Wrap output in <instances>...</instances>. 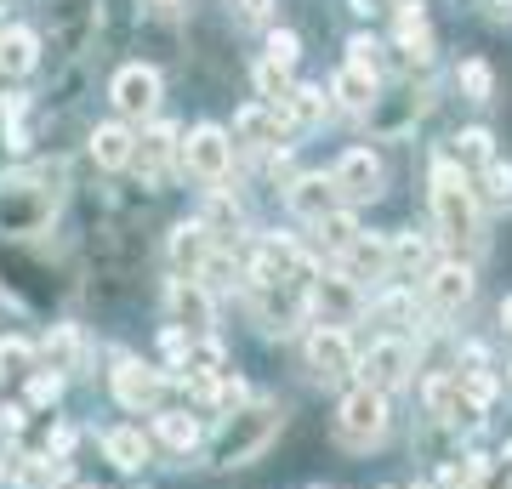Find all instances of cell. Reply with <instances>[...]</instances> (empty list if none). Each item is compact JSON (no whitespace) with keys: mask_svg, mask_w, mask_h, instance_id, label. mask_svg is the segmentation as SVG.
<instances>
[{"mask_svg":"<svg viewBox=\"0 0 512 489\" xmlns=\"http://www.w3.org/2000/svg\"><path fill=\"white\" fill-rule=\"evenodd\" d=\"M279 427H285V410H279L274 399L239 404L234 416L222 421V433L211 438V461H217V467H245V461H256V455L274 444Z\"/></svg>","mask_w":512,"mask_h":489,"instance_id":"cell-1","label":"cell"},{"mask_svg":"<svg viewBox=\"0 0 512 489\" xmlns=\"http://www.w3.org/2000/svg\"><path fill=\"white\" fill-rule=\"evenodd\" d=\"M63 188L52 171H23V177L0 182V234H40L52 222Z\"/></svg>","mask_w":512,"mask_h":489,"instance_id":"cell-2","label":"cell"},{"mask_svg":"<svg viewBox=\"0 0 512 489\" xmlns=\"http://www.w3.org/2000/svg\"><path fill=\"white\" fill-rule=\"evenodd\" d=\"M433 217H439V239H450V245H473L478 239V205L456 160L433 165Z\"/></svg>","mask_w":512,"mask_h":489,"instance_id":"cell-3","label":"cell"},{"mask_svg":"<svg viewBox=\"0 0 512 489\" xmlns=\"http://www.w3.org/2000/svg\"><path fill=\"white\" fill-rule=\"evenodd\" d=\"M382 433H387V399L370 393V387H353L342 410H336V444L370 450V444H382Z\"/></svg>","mask_w":512,"mask_h":489,"instance_id":"cell-4","label":"cell"},{"mask_svg":"<svg viewBox=\"0 0 512 489\" xmlns=\"http://www.w3.org/2000/svg\"><path fill=\"white\" fill-rule=\"evenodd\" d=\"M330 188H336V200L348 205H365L382 194V160L370 154V148H348L342 160H336V171H330Z\"/></svg>","mask_w":512,"mask_h":489,"instance_id":"cell-5","label":"cell"},{"mask_svg":"<svg viewBox=\"0 0 512 489\" xmlns=\"http://www.w3.org/2000/svg\"><path fill=\"white\" fill-rule=\"evenodd\" d=\"M410 364H416V359H410V342H376L365 359L353 364V370L365 376L370 393H382V399H387L393 387H404V381H410Z\"/></svg>","mask_w":512,"mask_h":489,"instance_id":"cell-6","label":"cell"},{"mask_svg":"<svg viewBox=\"0 0 512 489\" xmlns=\"http://www.w3.org/2000/svg\"><path fill=\"white\" fill-rule=\"evenodd\" d=\"M171 319H177V330H188V336H211V325H217V313H211V296H205L200 279H171Z\"/></svg>","mask_w":512,"mask_h":489,"instance_id":"cell-7","label":"cell"},{"mask_svg":"<svg viewBox=\"0 0 512 489\" xmlns=\"http://www.w3.org/2000/svg\"><path fill=\"white\" fill-rule=\"evenodd\" d=\"M154 103H160V74L148 69V63H126V69L114 74V109L120 114L143 120V114H154Z\"/></svg>","mask_w":512,"mask_h":489,"instance_id":"cell-8","label":"cell"},{"mask_svg":"<svg viewBox=\"0 0 512 489\" xmlns=\"http://www.w3.org/2000/svg\"><path fill=\"white\" fill-rule=\"evenodd\" d=\"M228 137H222L217 126H194L188 131V143H183V165L194 171V177H205V182H222V171H228Z\"/></svg>","mask_w":512,"mask_h":489,"instance_id":"cell-9","label":"cell"},{"mask_svg":"<svg viewBox=\"0 0 512 489\" xmlns=\"http://www.w3.org/2000/svg\"><path fill=\"white\" fill-rule=\"evenodd\" d=\"M165 393V376L160 370H148V364L137 359H120L114 364V399L126 404V410H154Z\"/></svg>","mask_w":512,"mask_h":489,"instance_id":"cell-10","label":"cell"},{"mask_svg":"<svg viewBox=\"0 0 512 489\" xmlns=\"http://www.w3.org/2000/svg\"><path fill=\"white\" fill-rule=\"evenodd\" d=\"M308 370L319 381H342V376H353V347H348V336L342 330H330V325H319L308 336Z\"/></svg>","mask_w":512,"mask_h":489,"instance_id":"cell-11","label":"cell"},{"mask_svg":"<svg viewBox=\"0 0 512 489\" xmlns=\"http://www.w3.org/2000/svg\"><path fill=\"white\" fill-rule=\"evenodd\" d=\"M427 296H433L439 313L467 308V302H473V268H467V262H439V268L427 273Z\"/></svg>","mask_w":512,"mask_h":489,"instance_id":"cell-12","label":"cell"},{"mask_svg":"<svg viewBox=\"0 0 512 489\" xmlns=\"http://www.w3.org/2000/svg\"><path fill=\"white\" fill-rule=\"evenodd\" d=\"M313 308H319V319H325L330 330H342L348 319H359V285H353L348 273H342V279H319V285H313Z\"/></svg>","mask_w":512,"mask_h":489,"instance_id":"cell-13","label":"cell"},{"mask_svg":"<svg viewBox=\"0 0 512 489\" xmlns=\"http://www.w3.org/2000/svg\"><path fill=\"white\" fill-rule=\"evenodd\" d=\"M205 256H211V228H205V222H177V228H171V262H177V273L194 279Z\"/></svg>","mask_w":512,"mask_h":489,"instance_id":"cell-14","label":"cell"},{"mask_svg":"<svg viewBox=\"0 0 512 489\" xmlns=\"http://www.w3.org/2000/svg\"><path fill=\"white\" fill-rule=\"evenodd\" d=\"M336 188H330V177H296L291 182V211L302 222H325L330 211H336Z\"/></svg>","mask_w":512,"mask_h":489,"instance_id":"cell-15","label":"cell"},{"mask_svg":"<svg viewBox=\"0 0 512 489\" xmlns=\"http://www.w3.org/2000/svg\"><path fill=\"white\" fill-rule=\"evenodd\" d=\"M171 148H177V126H154L143 143H131V165L143 171V182H160L165 160H171Z\"/></svg>","mask_w":512,"mask_h":489,"instance_id":"cell-16","label":"cell"},{"mask_svg":"<svg viewBox=\"0 0 512 489\" xmlns=\"http://www.w3.org/2000/svg\"><path fill=\"white\" fill-rule=\"evenodd\" d=\"M234 131L251 148H268V143H279V137H285V114H279V109H239L234 114Z\"/></svg>","mask_w":512,"mask_h":489,"instance_id":"cell-17","label":"cell"},{"mask_svg":"<svg viewBox=\"0 0 512 489\" xmlns=\"http://www.w3.org/2000/svg\"><path fill=\"white\" fill-rule=\"evenodd\" d=\"M154 438H160L165 450L188 455L194 444H200V421L188 416V410H160V416H154Z\"/></svg>","mask_w":512,"mask_h":489,"instance_id":"cell-18","label":"cell"},{"mask_svg":"<svg viewBox=\"0 0 512 489\" xmlns=\"http://www.w3.org/2000/svg\"><path fill=\"white\" fill-rule=\"evenodd\" d=\"M35 57H40V46H35V35L29 29H0V74H29L35 69Z\"/></svg>","mask_w":512,"mask_h":489,"instance_id":"cell-19","label":"cell"},{"mask_svg":"<svg viewBox=\"0 0 512 489\" xmlns=\"http://www.w3.org/2000/svg\"><path fill=\"white\" fill-rule=\"evenodd\" d=\"M103 450H109V461H114V467L137 472V467L148 461V438H143V427H114V433L103 438Z\"/></svg>","mask_w":512,"mask_h":489,"instance_id":"cell-20","label":"cell"},{"mask_svg":"<svg viewBox=\"0 0 512 489\" xmlns=\"http://www.w3.org/2000/svg\"><path fill=\"white\" fill-rule=\"evenodd\" d=\"M92 160L109 165V171L131 165V131H126V126H97V131H92Z\"/></svg>","mask_w":512,"mask_h":489,"instance_id":"cell-21","label":"cell"},{"mask_svg":"<svg viewBox=\"0 0 512 489\" xmlns=\"http://www.w3.org/2000/svg\"><path fill=\"white\" fill-rule=\"evenodd\" d=\"M46 359H52V370H74V364L86 359V336L74 325H52L46 330Z\"/></svg>","mask_w":512,"mask_h":489,"instance_id":"cell-22","label":"cell"},{"mask_svg":"<svg viewBox=\"0 0 512 489\" xmlns=\"http://www.w3.org/2000/svg\"><path fill=\"white\" fill-rule=\"evenodd\" d=\"M342 256H348V268H353V273H348L353 285H359V273H387V245H382V239H365V234H359Z\"/></svg>","mask_w":512,"mask_h":489,"instance_id":"cell-23","label":"cell"},{"mask_svg":"<svg viewBox=\"0 0 512 489\" xmlns=\"http://www.w3.org/2000/svg\"><path fill=\"white\" fill-rule=\"evenodd\" d=\"M330 91H336L348 109H370V103H376V80H370V74H359V69H342Z\"/></svg>","mask_w":512,"mask_h":489,"instance_id":"cell-24","label":"cell"},{"mask_svg":"<svg viewBox=\"0 0 512 489\" xmlns=\"http://www.w3.org/2000/svg\"><path fill=\"white\" fill-rule=\"evenodd\" d=\"M456 80H461V91H467L473 103H490V97H495V74H490L484 57H467V63L456 69Z\"/></svg>","mask_w":512,"mask_h":489,"instance_id":"cell-25","label":"cell"},{"mask_svg":"<svg viewBox=\"0 0 512 489\" xmlns=\"http://www.w3.org/2000/svg\"><path fill=\"white\" fill-rule=\"evenodd\" d=\"M279 109H291L296 126H313V120L325 114V91H319V86H291V97H285Z\"/></svg>","mask_w":512,"mask_h":489,"instance_id":"cell-26","label":"cell"},{"mask_svg":"<svg viewBox=\"0 0 512 489\" xmlns=\"http://www.w3.org/2000/svg\"><path fill=\"white\" fill-rule=\"evenodd\" d=\"M0 126H6V148H29V97H6Z\"/></svg>","mask_w":512,"mask_h":489,"instance_id":"cell-27","label":"cell"},{"mask_svg":"<svg viewBox=\"0 0 512 489\" xmlns=\"http://www.w3.org/2000/svg\"><path fill=\"white\" fill-rule=\"evenodd\" d=\"M421 262H427V239H416V234L387 239V268H421Z\"/></svg>","mask_w":512,"mask_h":489,"instance_id":"cell-28","label":"cell"},{"mask_svg":"<svg viewBox=\"0 0 512 489\" xmlns=\"http://www.w3.org/2000/svg\"><path fill=\"white\" fill-rule=\"evenodd\" d=\"M456 160H461V165H490V160H495V148H490V131H484V126L461 131V137H456Z\"/></svg>","mask_w":512,"mask_h":489,"instance_id":"cell-29","label":"cell"},{"mask_svg":"<svg viewBox=\"0 0 512 489\" xmlns=\"http://www.w3.org/2000/svg\"><path fill=\"white\" fill-rule=\"evenodd\" d=\"M29 364H35V347L29 342H18V336L0 342V381L6 376H29Z\"/></svg>","mask_w":512,"mask_h":489,"instance_id":"cell-30","label":"cell"},{"mask_svg":"<svg viewBox=\"0 0 512 489\" xmlns=\"http://www.w3.org/2000/svg\"><path fill=\"white\" fill-rule=\"evenodd\" d=\"M484 200H490V205H512V165H501V160L484 165Z\"/></svg>","mask_w":512,"mask_h":489,"instance_id":"cell-31","label":"cell"},{"mask_svg":"<svg viewBox=\"0 0 512 489\" xmlns=\"http://www.w3.org/2000/svg\"><path fill=\"white\" fill-rule=\"evenodd\" d=\"M319 234H325V245H330V251H348L353 239H359V222H353V217H342V211H330V217L319 222Z\"/></svg>","mask_w":512,"mask_h":489,"instance_id":"cell-32","label":"cell"},{"mask_svg":"<svg viewBox=\"0 0 512 489\" xmlns=\"http://www.w3.org/2000/svg\"><path fill=\"white\" fill-rule=\"evenodd\" d=\"M256 86H262V97H268L274 109L291 97V80H285V69H279V63H262V69H256Z\"/></svg>","mask_w":512,"mask_h":489,"instance_id":"cell-33","label":"cell"},{"mask_svg":"<svg viewBox=\"0 0 512 489\" xmlns=\"http://www.w3.org/2000/svg\"><path fill=\"white\" fill-rule=\"evenodd\" d=\"M348 52H353V57H348V69H359V74H370V80H376V69H382V46H376L370 35H359Z\"/></svg>","mask_w":512,"mask_h":489,"instance_id":"cell-34","label":"cell"},{"mask_svg":"<svg viewBox=\"0 0 512 489\" xmlns=\"http://www.w3.org/2000/svg\"><path fill=\"white\" fill-rule=\"evenodd\" d=\"M296 57H302V40H296L291 29H274V35H268V63H279V69H291Z\"/></svg>","mask_w":512,"mask_h":489,"instance_id":"cell-35","label":"cell"},{"mask_svg":"<svg viewBox=\"0 0 512 489\" xmlns=\"http://www.w3.org/2000/svg\"><path fill=\"white\" fill-rule=\"evenodd\" d=\"M245 399H251V393H245V381H239V376L217 381V393H211V404H217V410H228V416H234V410H239Z\"/></svg>","mask_w":512,"mask_h":489,"instance_id":"cell-36","label":"cell"},{"mask_svg":"<svg viewBox=\"0 0 512 489\" xmlns=\"http://www.w3.org/2000/svg\"><path fill=\"white\" fill-rule=\"evenodd\" d=\"M63 393V376H29V399L35 404H52Z\"/></svg>","mask_w":512,"mask_h":489,"instance_id":"cell-37","label":"cell"},{"mask_svg":"<svg viewBox=\"0 0 512 489\" xmlns=\"http://www.w3.org/2000/svg\"><path fill=\"white\" fill-rule=\"evenodd\" d=\"M268 6H274V0H239V18L262 23V18H268Z\"/></svg>","mask_w":512,"mask_h":489,"instance_id":"cell-38","label":"cell"},{"mask_svg":"<svg viewBox=\"0 0 512 489\" xmlns=\"http://www.w3.org/2000/svg\"><path fill=\"white\" fill-rule=\"evenodd\" d=\"M501 325L512 330V296H507V302H501Z\"/></svg>","mask_w":512,"mask_h":489,"instance_id":"cell-39","label":"cell"},{"mask_svg":"<svg viewBox=\"0 0 512 489\" xmlns=\"http://www.w3.org/2000/svg\"><path fill=\"white\" fill-rule=\"evenodd\" d=\"M495 12H501V18H512V0H495Z\"/></svg>","mask_w":512,"mask_h":489,"instance_id":"cell-40","label":"cell"},{"mask_svg":"<svg viewBox=\"0 0 512 489\" xmlns=\"http://www.w3.org/2000/svg\"><path fill=\"white\" fill-rule=\"evenodd\" d=\"M154 6H177V0H154Z\"/></svg>","mask_w":512,"mask_h":489,"instance_id":"cell-41","label":"cell"}]
</instances>
